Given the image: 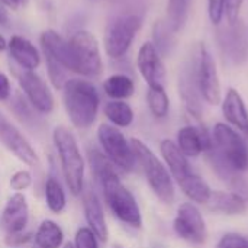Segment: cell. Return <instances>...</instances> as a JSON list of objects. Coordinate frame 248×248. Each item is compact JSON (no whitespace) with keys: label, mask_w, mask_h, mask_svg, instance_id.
<instances>
[{"label":"cell","mask_w":248,"mask_h":248,"mask_svg":"<svg viewBox=\"0 0 248 248\" xmlns=\"http://www.w3.org/2000/svg\"><path fill=\"white\" fill-rule=\"evenodd\" d=\"M89 163L96 180L100 183L105 203L113 217L129 228L141 230L144 224L141 208L134 193L121 180L116 167L102 151L96 148L89 151Z\"/></svg>","instance_id":"1"},{"label":"cell","mask_w":248,"mask_h":248,"mask_svg":"<svg viewBox=\"0 0 248 248\" xmlns=\"http://www.w3.org/2000/svg\"><path fill=\"white\" fill-rule=\"evenodd\" d=\"M212 148L206 153L214 170L222 179H237L248 170V141L227 122L214 125Z\"/></svg>","instance_id":"2"},{"label":"cell","mask_w":248,"mask_h":248,"mask_svg":"<svg viewBox=\"0 0 248 248\" xmlns=\"http://www.w3.org/2000/svg\"><path fill=\"white\" fill-rule=\"evenodd\" d=\"M67 116L74 128L89 129L97 119L100 96L96 86L83 78H70L62 89Z\"/></svg>","instance_id":"3"},{"label":"cell","mask_w":248,"mask_h":248,"mask_svg":"<svg viewBox=\"0 0 248 248\" xmlns=\"http://www.w3.org/2000/svg\"><path fill=\"white\" fill-rule=\"evenodd\" d=\"M131 145L135 154L137 164L142 170L148 187L155 198L164 205H171L176 201V183L163 163V160L140 138H131Z\"/></svg>","instance_id":"4"},{"label":"cell","mask_w":248,"mask_h":248,"mask_svg":"<svg viewBox=\"0 0 248 248\" xmlns=\"http://www.w3.org/2000/svg\"><path fill=\"white\" fill-rule=\"evenodd\" d=\"M52 141L58 154L61 173L70 193L73 196H81L84 192L86 163L74 134L68 128L60 125L54 128Z\"/></svg>","instance_id":"5"},{"label":"cell","mask_w":248,"mask_h":248,"mask_svg":"<svg viewBox=\"0 0 248 248\" xmlns=\"http://www.w3.org/2000/svg\"><path fill=\"white\" fill-rule=\"evenodd\" d=\"M190 57L193 62V73H195L198 90L201 93L202 100L211 106L221 105L222 86L212 52L209 51L205 42L199 41L195 44Z\"/></svg>","instance_id":"6"},{"label":"cell","mask_w":248,"mask_h":248,"mask_svg":"<svg viewBox=\"0 0 248 248\" xmlns=\"http://www.w3.org/2000/svg\"><path fill=\"white\" fill-rule=\"evenodd\" d=\"M142 20L135 13H125L108 22L103 33L105 51L110 58H122L129 51Z\"/></svg>","instance_id":"7"},{"label":"cell","mask_w":248,"mask_h":248,"mask_svg":"<svg viewBox=\"0 0 248 248\" xmlns=\"http://www.w3.org/2000/svg\"><path fill=\"white\" fill-rule=\"evenodd\" d=\"M97 140L102 147V153L116 169L126 173L135 170L137 160L131 141L119 128L113 126L112 124H100L97 128Z\"/></svg>","instance_id":"8"},{"label":"cell","mask_w":248,"mask_h":248,"mask_svg":"<svg viewBox=\"0 0 248 248\" xmlns=\"http://www.w3.org/2000/svg\"><path fill=\"white\" fill-rule=\"evenodd\" d=\"M68 44L76 61L77 74L90 78L99 77L103 71V62L96 36L86 29H78L70 36Z\"/></svg>","instance_id":"9"},{"label":"cell","mask_w":248,"mask_h":248,"mask_svg":"<svg viewBox=\"0 0 248 248\" xmlns=\"http://www.w3.org/2000/svg\"><path fill=\"white\" fill-rule=\"evenodd\" d=\"M218 45L222 58L232 67H240L248 60V26L240 17L234 23L218 26Z\"/></svg>","instance_id":"10"},{"label":"cell","mask_w":248,"mask_h":248,"mask_svg":"<svg viewBox=\"0 0 248 248\" xmlns=\"http://www.w3.org/2000/svg\"><path fill=\"white\" fill-rule=\"evenodd\" d=\"M173 231L180 240L192 246H203L208 241V227L203 214L192 202H183L177 206Z\"/></svg>","instance_id":"11"},{"label":"cell","mask_w":248,"mask_h":248,"mask_svg":"<svg viewBox=\"0 0 248 248\" xmlns=\"http://www.w3.org/2000/svg\"><path fill=\"white\" fill-rule=\"evenodd\" d=\"M19 68V67H17ZM20 89L29 105L41 115H49L55 108L54 94L46 86V83L35 73L28 70H13Z\"/></svg>","instance_id":"12"},{"label":"cell","mask_w":248,"mask_h":248,"mask_svg":"<svg viewBox=\"0 0 248 248\" xmlns=\"http://www.w3.org/2000/svg\"><path fill=\"white\" fill-rule=\"evenodd\" d=\"M0 144L26 166L36 167L39 164V157L36 150L26 140V137L1 113H0Z\"/></svg>","instance_id":"13"},{"label":"cell","mask_w":248,"mask_h":248,"mask_svg":"<svg viewBox=\"0 0 248 248\" xmlns=\"http://www.w3.org/2000/svg\"><path fill=\"white\" fill-rule=\"evenodd\" d=\"M179 96L185 106L186 113L196 121V124H202V97L198 90L195 73H193V62L192 57L189 55L186 61L183 62L180 71H179Z\"/></svg>","instance_id":"14"},{"label":"cell","mask_w":248,"mask_h":248,"mask_svg":"<svg viewBox=\"0 0 248 248\" xmlns=\"http://www.w3.org/2000/svg\"><path fill=\"white\" fill-rule=\"evenodd\" d=\"M29 222V205L22 192H15L6 201L0 214V228L6 235L22 234Z\"/></svg>","instance_id":"15"},{"label":"cell","mask_w":248,"mask_h":248,"mask_svg":"<svg viewBox=\"0 0 248 248\" xmlns=\"http://www.w3.org/2000/svg\"><path fill=\"white\" fill-rule=\"evenodd\" d=\"M176 144L179 150L190 160L206 154L212 148V137L203 124H192L185 125L177 131Z\"/></svg>","instance_id":"16"},{"label":"cell","mask_w":248,"mask_h":248,"mask_svg":"<svg viewBox=\"0 0 248 248\" xmlns=\"http://www.w3.org/2000/svg\"><path fill=\"white\" fill-rule=\"evenodd\" d=\"M137 67L147 86H164L166 67L163 57L151 41H147L141 45L137 55Z\"/></svg>","instance_id":"17"},{"label":"cell","mask_w":248,"mask_h":248,"mask_svg":"<svg viewBox=\"0 0 248 248\" xmlns=\"http://www.w3.org/2000/svg\"><path fill=\"white\" fill-rule=\"evenodd\" d=\"M221 110L225 122L244 135L248 141V109L243 94L237 89L230 87L225 96H222Z\"/></svg>","instance_id":"18"},{"label":"cell","mask_w":248,"mask_h":248,"mask_svg":"<svg viewBox=\"0 0 248 248\" xmlns=\"http://www.w3.org/2000/svg\"><path fill=\"white\" fill-rule=\"evenodd\" d=\"M81 201H83V212L87 227L96 234V237L100 241L106 243L109 238V228L106 224L105 209L100 198L94 190L84 187V192L81 193Z\"/></svg>","instance_id":"19"},{"label":"cell","mask_w":248,"mask_h":248,"mask_svg":"<svg viewBox=\"0 0 248 248\" xmlns=\"http://www.w3.org/2000/svg\"><path fill=\"white\" fill-rule=\"evenodd\" d=\"M41 45L44 49V54L51 55L54 60H57L67 71L76 73V61L71 52V46L67 39H64L57 31L54 29H45L41 33Z\"/></svg>","instance_id":"20"},{"label":"cell","mask_w":248,"mask_h":248,"mask_svg":"<svg viewBox=\"0 0 248 248\" xmlns=\"http://www.w3.org/2000/svg\"><path fill=\"white\" fill-rule=\"evenodd\" d=\"M160 154H161L163 163L169 169L176 185L193 173L189 158L179 150L176 141L170 138H164L160 142Z\"/></svg>","instance_id":"21"},{"label":"cell","mask_w":248,"mask_h":248,"mask_svg":"<svg viewBox=\"0 0 248 248\" xmlns=\"http://www.w3.org/2000/svg\"><path fill=\"white\" fill-rule=\"evenodd\" d=\"M7 49L12 60L22 70L35 71L41 64V54L38 48L26 38L13 35L7 42Z\"/></svg>","instance_id":"22"},{"label":"cell","mask_w":248,"mask_h":248,"mask_svg":"<svg viewBox=\"0 0 248 248\" xmlns=\"http://www.w3.org/2000/svg\"><path fill=\"white\" fill-rule=\"evenodd\" d=\"M206 206L209 208V211L227 217L243 215L248 209L247 199L243 193L227 190H214Z\"/></svg>","instance_id":"23"},{"label":"cell","mask_w":248,"mask_h":248,"mask_svg":"<svg viewBox=\"0 0 248 248\" xmlns=\"http://www.w3.org/2000/svg\"><path fill=\"white\" fill-rule=\"evenodd\" d=\"M177 186L182 190V193L189 199V202L195 205H208L211 195L214 192L209 183L195 171L182 182H179Z\"/></svg>","instance_id":"24"},{"label":"cell","mask_w":248,"mask_h":248,"mask_svg":"<svg viewBox=\"0 0 248 248\" xmlns=\"http://www.w3.org/2000/svg\"><path fill=\"white\" fill-rule=\"evenodd\" d=\"M103 92L108 97H110V100H126L134 96L135 83L129 76L116 73L103 81Z\"/></svg>","instance_id":"25"},{"label":"cell","mask_w":248,"mask_h":248,"mask_svg":"<svg viewBox=\"0 0 248 248\" xmlns=\"http://www.w3.org/2000/svg\"><path fill=\"white\" fill-rule=\"evenodd\" d=\"M106 119L116 128H128L135 119L134 109L125 100H109L103 106Z\"/></svg>","instance_id":"26"},{"label":"cell","mask_w":248,"mask_h":248,"mask_svg":"<svg viewBox=\"0 0 248 248\" xmlns=\"http://www.w3.org/2000/svg\"><path fill=\"white\" fill-rule=\"evenodd\" d=\"M33 240L38 248H61L64 243V231L52 219H44L39 224Z\"/></svg>","instance_id":"27"},{"label":"cell","mask_w":248,"mask_h":248,"mask_svg":"<svg viewBox=\"0 0 248 248\" xmlns=\"http://www.w3.org/2000/svg\"><path fill=\"white\" fill-rule=\"evenodd\" d=\"M192 7V0H167L166 3V22L173 29V32L179 33L183 31L189 20Z\"/></svg>","instance_id":"28"},{"label":"cell","mask_w":248,"mask_h":248,"mask_svg":"<svg viewBox=\"0 0 248 248\" xmlns=\"http://www.w3.org/2000/svg\"><path fill=\"white\" fill-rule=\"evenodd\" d=\"M176 32L167 25L166 20H157L153 26V44L160 52L161 57H169L173 54L177 39H176Z\"/></svg>","instance_id":"29"},{"label":"cell","mask_w":248,"mask_h":248,"mask_svg":"<svg viewBox=\"0 0 248 248\" xmlns=\"http://www.w3.org/2000/svg\"><path fill=\"white\" fill-rule=\"evenodd\" d=\"M45 203L52 214H61L67 208V195L62 185L52 176H49L45 182L44 187Z\"/></svg>","instance_id":"30"},{"label":"cell","mask_w":248,"mask_h":248,"mask_svg":"<svg viewBox=\"0 0 248 248\" xmlns=\"http://www.w3.org/2000/svg\"><path fill=\"white\" fill-rule=\"evenodd\" d=\"M147 105L151 115L155 119L167 118L170 112V99L164 86H148L147 90Z\"/></svg>","instance_id":"31"},{"label":"cell","mask_w":248,"mask_h":248,"mask_svg":"<svg viewBox=\"0 0 248 248\" xmlns=\"http://www.w3.org/2000/svg\"><path fill=\"white\" fill-rule=\"evenodd\" d=\"M45 57V64H46V71H48V77H49V81L51 84L57 89V90H62L65 83L70 80L68 77V73L57 60H54L51 55L48 54H44Z\"/></svg>","instance_id":"32"},{"label":"cell","mask_w":248,"mask_h":248,"mask_svg":"<svg viewBox=\"0 0 248 248\" xmlns=\"http://www.w3.org/2000/svg\"><path fill=\"white\" fill-rule=\"evenodd\" d=\"M99 238L89 227H81L74 235V248H100Z\"/></svg>","instance_id":"33"},{"label":"cell","mask_w":248,"mask_h":248,"mask_svg":"<svg viewBox=\"0 0 248 248\" xmlns=\"http://www.w3.org/2000/svg\"><path fill=\"white\" fill-rule=\"evenodd\" d=\"M32 182H33V179H32L31 171H28V170H17V171H15L10 176L9 186L15 192H23V190H26V189H29L32 186Z\"/></svg>","instance_id":"34"},{"label":"cell","mask_w":248,"mask_h":248,"mask_svg":"<svg viewBox=\"0 0 248 248\" xmlns=\"http://www.w3.org/2000/svg\"><path fill=\"white\" fill-rule=\"evenodd\" d=\"M227 0H208V16L214 26H219L225 19Z\"/></svg>","instance_id":"35"},{"label":"cell","mask_w":248,"mask_h":248,"mask_svg":"<svg viewBox=\"0 0 248 248\" xmlns=\"http://www.w3.org/2000/svg\"><path fill=\"white\" fill-rule=\"evenodd\" d=\"M215 248H248V238L238 232H225Z\"/></svg>","instance_id":"36"},{"label":"cell","mask_w":248,"mask_h":248,"mask_svg":"<svg viewBox=\"0 0 248 248\" xmlns=\"http://www.w3.org/2000/svg\"><path fill=\"white\" fill-rule=\"evenodd\" d=\"M13 110L16 113L17 118L22 119V122H29L33 119V112H36L28 100H25L22 96H16L15 100H13Z\"/></svg>","instance_id":"37"},{"label":"cell","mask_w":248,"mask_h":248,"mask_svg":"<svg viewBox=\"0 0 248 248\" xmlns=\"http://www.w3.org/2000/svg\"><path fill=\"white\" fill-rule=\"evenodd\" d=\"M244 0H227V10H225V19L227 23H234L240 19V12L243 9Z\"/></svg>","instance_id":"38"},{"label":"cell","mask_w":248,"mask_h":248,"mask_svg":"<svg viewBox=\"0 0 248 248\" xmlns=\"http://www.w3.org/2000/svg\"><path fill=\"white\" fill-rule=\"evenodd\" d=\"M12 96V84L6 74L0 71V102L9 100Z\"/></svg>","instance_id":"39"},{"label":"cell","mask_w":248,"mask_h":248,"mask_svg":"<svg viewBox=\"0 0 248 248\" xmlns=\"http://www.w3.org/2000/svg\"><path fill=\"white\" fill-rule=\"evenodd\" d=\"M31 240V234H15V235H6V243L12 247H16V246H20L26 241Z\"/></svg>","instance_id":"40"},{"label":"cell","mask_w":248,"mask_h":248,"mask_svg":"<svg viewBox=\"0 0 248 248\" xmlns=\"http://www.w3.org/2000/svg\"><path fill=\"white\" fill-rule=\"evenodd\" d=\"M4 6H7V7H10V9H13V10H16L20 4H25L28 0H0Z\"/></svg>","instance_id":"41"},{"label":"cell","mask_w":248,"mask_h":248,"mask_svg":"<svg viewBox=\"0 0 248 248\" xmlns=\"http://www.w3.org/2000/svg\"><path fill=\"white\" fill-rule=\"evenodd\" d=\"M9 22V17H7V13L4 10L0 9V25H6Z\"/></svg>","instance_id":"42"},{"label":"cell","mask_w":248,"mask_h":248,"mask_svg":"<svg viewBox=\"0 0 248 248\" xmlns=\"http://www.w3.org/2000/svg\"><path fill=\"white\" fill-rule=\"evenodd\" d=\"M6 48H7V41L0 35V52H1V51H4Z\"/></svg>","instance_id":"43"},{"label":"cell","mask_w":248,"mask_h":248,"mask_svg":"<svg viewBox=\"0 0 248 248\" xmlns=\"http://www.w3.org/2000/svg\"><path fill=\"white\" fill-rule=\"evenodd\" d=\"M64 248H74V246H73L71 243H67V244L64 246Z\"/></svg>","instance_id":"44"},{"label":"cell","mask_w":248,"mask_h":248,"mask_svg":"<svg viewBox=\"0 0 248 248\" xmlns=\"http://www.w3.org/2000/svg\"><path fill=\"white\" fill-rule=\"evenodd\" d=\"M112 248H124V247H122V246H119V244H115Z\"/></svg>","instance_id":"45"}]
</instances>
